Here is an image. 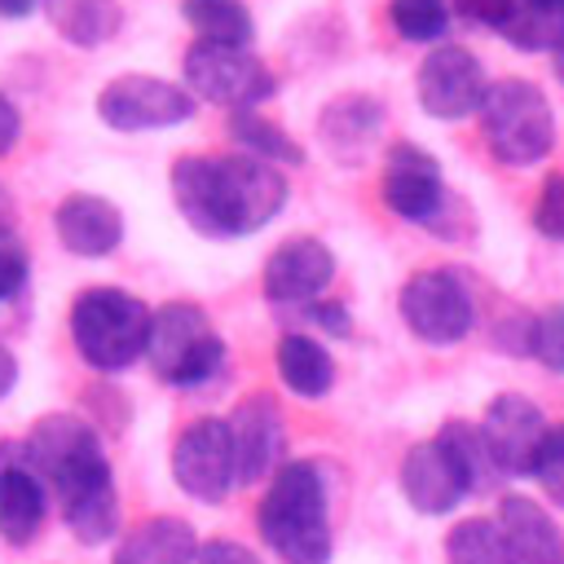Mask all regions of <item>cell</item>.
I'll use <instances>...</instances> for the list:
<instances>
[{
  "label": "cell",
  "mask_w": 564,
  "mask_h": 564,
  "mask_svg": "<svg viewBox=\"0 0 564 564\" xmlns=\"http://www.w3.org/2000/svg\"><path fill=\"white\" fill-rule=\"evenodd\" d=\"M44 494L53 498L66 533L84 546H106L119 538V494L110 458L79 414H44L18 445Z\"/></svg>",
  "instance_id": "6da1fadb"
},
{
  "label": "cell",
  "mask_w": 564,
  "mask_h": 564,
  "mask_svg": "<svg viewBox=\"0 0 564 564\" xmlns=\"http://www.w3.org/2000/svg\"><path fill=\"white\" fill-rule=\"evenodd\" d=\"M172 198L207 238L264 229L286 203V176L251 154H185L172 163Z\"/></svg>",
  "instance_id": "7a4b0ae2"
},
{
  "label": "cell",
  "mask_w": 564,
  "mask_h": 564,
  "mask_svg": "<svg viewBox=\"0 0 564 564\" xmlns=\"http://www.w3.org/2000/svg\"><path fill=\"white\" fill-rule=\"evenodd\" d=\"M256 529L282 564H330L335 542L326 516V476L313 458H286L264 480Z\"/></svg>",
  "instance_id": "3957f363"
},
{
  "label": "cell",
  "mask_w": 564,
  "mask_h": 564,
  "mask_svg": "<svg viewBox=\"0 0 564 564\" xmlns=\"http://www.w3.org/2000/svg\"><path fill=\"white\" fill-rule=\"evenodd\" d=\"M70 339L93 370H128L137 357H145L150 308L119 286H88L70 304Z\"/></svg>",
  "instance_id": "277c9868"
},
{
  "label": "cell",
  "mask_w": 564,
  "mask_h": 564,
  "mask_svg": "<svg viewBox=\"0 0 564 564\" xmlns=\"http://www.w3.org/2000/svg\"><path fill=\"white\" fill-rule=\"evenodd\" d=\"M480 132L498 163L529 167L555 145V115L546 93L529 79H498L480 97Z\"/></svg>",
  "instance_id": "5b68a950"
},
{
  "label": "cell",
  "mask_w": 564,
  "mask_h": 564,
  "mask_svg": "<svg viewBox=\"0 0 564 564\" xmlns=\"http://www.w3.org/2000/svg\"><path fill=\"white\" fill-rule=\"evenodd\" d=\"M145 361H150L154 379H163L167 388H203L207 379L220 375L225 344L198 304L172 300L159 313H150Z\"/></svg>",
  "instance_id": "8992f818"
},
{
  "label": "cell",
  "mask_w": 564,
  "mask_h": 564,
  "mask_svg": "<svg viewBox=\"0 0 564 564\" xmlns=\"http://www.w3.org/2000/svg\"><path fill=\"white\" fill-rule=\"evenodd\" d=\"M401 322L423 339V344H458L471 335L476 326V304H471V291L458 273L449 269H423L414 273L405 286H401Z\"/></svg>",
  "instance_id": "52a82bcc"
},
{
  "label": "cell",
  "mask_w": 564,
  "mask_h": 564,
  "mask_svg": "<svg viewBox=\"0 0 564 564\" xmlns=\"http://www.w3.org/2000/svg\"><path fill=\"white\" fill-rule=\"evenodd\" d=\"M172 480L194 502H225L238 489V463L225 419H194L172 445Z\"/></svg>",
  "instance_id": "ba28073f"
},
{
  "label": "cell",
  "mask_w": 564,
  "mask_h": 564,
  "mask_svg": "<svg viewBox=\"0 0 564 564\" xmlns=\"http://www.w3.org/2000/svg\"><path fill=\"white\" fill-rule=\"evenodd\" d=\"M185 79L198 97L238 110L260 106L273 93V75L260 57H251L247 48H220V44H189L185 48Z\"/></svg>",
  "instance_id": "9c48e42d"
},
{
  "label": "cell",
  "mask_w": 564,
  "mask_h": 564,
  "mask_svg": "<svg viewBox=\"0 0 564 564\" xmlns=\"http://www.w3.org/2000/svg\"><path fill=\"white\" fill-rule=\"evenodd\" d=\"M97 115L115 132H154L185 123L194 115V97L154 75H119L97 93Z\"/></svg>",
  "instance_id": "30bf717a"
},
{
  "label": "cell",
  "mask_w": 564,
  "mask_h": 564,
  "mask_svg": "<svg viewBox=\"0 0 564 564\" xmlns=\"http://www.w3.org/2000/svg\"><path fill=\"white\" fill-rule=\"evenodd\" d=\"M476 427H480V441H485V449H489V458L502 476H529L551 423L529 397L498 392Z\"/></svg>",
  "instance_id": "8fae6325"
},
{
  "label": "cell",
  "mask_w": 564,
  "mask_h": 564,
  "mask_svg": "<svg viewBox=\"0 0 564 564\" xmlns=\"http://www.w3.org/2000/svg\"><path fill=\"white\" fill-rule=\"evenodd\" d=\"M229 441H234V463H238V485H264L286 458V423L273 397L251 392L242 397L229 419Z\"/></svg>",
  "instance_id": "7c38bea8"
},
{
  "label": "cell",
  "mask_w": 564,
  "mask_h": 564,
  "mask_svg": "<svg viewBox=\"0 0 564 564\" xmlns=\"http://www.w3.org/2000/svg\"><path fill=\"white\" fill-rule=\"evenodd\" d=\"M485 70L463 44H436L419 66V106L432 119H463L480 110Z\"/></svg>",
  "instance_id": "4fadbf2b"
},
{
  "label": "cell",
  "mask_w": 564,
  "mask_h": 564,
  "mask_svg": "<svg viewBox=\"0 0 564 564\" xmlns=\"http://www.w3.org/2000/svg\"><path fill=\"white\" fill-rule=\"evenodd\" d=\"M383 203L392 216L427 225L441 203H445V181H441V163L423 150V145H392L388 163H383Z\"/></svg>",
  "instance_id": "5bb4252c"
},
{
  "label": "cell",
  "mask_w": 564,
  "mask_h": 564,
  "mask_svg": "<svg viewBox=\"0 0 564 564\" xmlns=\"http://www.w3.org/2000/svg\"><path fill=\"white\" fill-rule=\"evenodd\" d=\"M401 494L405 502L419 511V516H449L467 494V480L458 471V463L449 458V449L432 436V441H419L405 449L401 458Z\"/></svg>",
  "instance_id": "9a60e30c"
},
{
  "label": "cell",
  "mask_w": 564,
  "mask_h": 564,
  "mask_svg": "<svg viewBox=\"0 0 564 564\" xmlns=\"http://www.w3.org/2000/svg\"><path fill=\"white\" fill-rule=\"evenodd\" d=\"M335 278V256L317 238H286L264 260V295L273 304H313Z\"/></svg>",
  "instance_id": "2e32d148"
},
{
  "label": "cell",
  "mask_w": 564,
  "mask_h": 564,
  "mask_svg": "<svg viewBox=\"0 0 564 564\" xmlns=\"http://www.w3.org/2000/svg\"><path fill=\"white\" fill-rule=\"evenodd\" d=\"M494 520H498L511 564H564V529L538 498L502 494Z\"/></svg>",
  "instance_id": "e0dca14e"
},
{
  "label": "cell",
  "mask_w": 564,
  "mask_h": 564,
  "mask_svg": "<svg viewBox=\"0 0 564 564\" xmlns=\"http://www.w3.org/2000/svg\"><path fill=\"white\" fill-rule=\"evenodd\" d=\"M44 516H48V494L31 471V463L22 458V449L9 441L0 449V538L9 546H26L44 529Z\"/></svg>",
  "instance_id": "ac0fdd59"
},
{
  "label": "cell",
  "mask_w": 564,
  "mask_h": 564,
  "mask_svg": "<svg viewBox=\"0 0 564 564\" xmlns=\"http://www.w3.org/2000/svg\"><path fill=\"white\" fill-rule=\"evenodd\" d=\"M53 225H57V238L70 256L97 260L123 242V216L101 194H66L53 212Z\"/></svg>",
  "instance_id": "d6986e66"
},
{
  "label": "cell",
  "mask_w": 564,
  "mask_h": 564,
  "mask_svg": "<svg viewBox=\"0 0 564 564\" xmlns=\"http://www.w3.org/2000/svg\"><path fill=\"white\" fill-rule=\"evenodd\" d=\"M198 533L181 516H150L115 538L110 564H194L198 560Z\"/></svg>",
  "instance_id": "ffe728a7"
},
{
  "label": "cell",
  "mask_w": 564,
  "mask_h": 564,
  "mask_svg": "<svg viewBox=\"0 0 564 564\" xmlns=\"http://www.w3.org/2000/svg\"><path fill=\"white\" fill-rule=\"evenodd\" d=\"M40 9L48 18V26L66 44H79V48L106 44L123 22V9L115 0H40Z\"/></svg>",
  "instance_id": "44dd1931"
},
{
  "label": "cell",
  "mask_w": 564,
  "mask_h": 564,
  "mask_svg": "<svg viewBox=\"0 0 564 564\" xmlns=\"http://www.w3.org/2000/svg\"><path fill=\"white\" fill-rule=\"evenodd\" d=\"M278 379L295 392V397H326L330 392V383H335V361H330V352L313 339V335H304V330H291V335H282L278 339Z\"/></svg>",
  "instance_id": "7402d4cb"
},
{
  "label": "cell",
  "mask_w": 564,
  "mask_h": 564,
  "mask_svg": "<svg viewBox=\"0 0 564 564\" xmlns=\"http://www.w3.org/2000/svg\"><path fill=\"white\" fill-rule=\"evenodd\" d=\"M379 123H383L379 101H370V97H339V101H330L326 115H322V137H326L330 154L357 159V154L375 141Z\"/></svg>",
  "instance_id": "603a6c76"
},
{
  "label": "cell",
  "mask_w": 564,
  "mask_h": 564,
  "mask_svg": "<svg viewBox=\"0 0 564 564\" xmlns=\"http://www.w3.org/2000/svg\"><path fill=\"white\" fill-rule=\"evenodd\" d=\"M181 13L198 31V44L247 48L256 35V22L242 0H181Z\"/></svg>",
  "instance_id": "cb8c5ba5"
},
{
  "label": "cell",
  "mask_w": 564,
  "mask_h": 564,
  "mask_svg": "<svg viewBox=\"0 0 564 564\" xmlns=\"http://www.w3.org/2000/svg\"><path fill=\"white\" fill-rule=\"evenodd\" d=\"M498 31L524 53L555 48L564 40V0H511Z\"/></svg>",
  "instance_id": "d4e9b609"
},
{
  "label": "cell",
  "mask_w": 564,
  "mask_h": 564,
  "mask_svg": "<svg viewBox=\"0 0 564 564\" xmlns=\"http://www.w3.org/2000/svg\"><path fill=\"white\" fill-rule=\"evenodd\" d=\"M436 441H441V445L449 449V458L458 463V471H463V480H467V494H489V489H498V485L507 480V476L494 467V458H489V449H485L476 423L449 419V423L436 432Z\"/></svg>",
  "instance_id": "484cf974"
},
{
  "label": "cell",
  "mask_w": 564,
  "mask_h": 564,
  "mask_svg": "<svg viewBox=\"0 0 564 564\" xmlns=\"http://www.w3.org/2000/svg\"><path fill=\"white\" fill-rule=\"evenodd\" d=\"M445 564H511L494 516H467L445 533Z\"/></svg>",
  "instance_id": "4316f807"
},
{
  "label": "cell",
  "mask_w": 564,
  "mask_h": 564,
  "mask_svg": "<svg viewBox=\"0 0 564 564\" xmlns=\"http://www.w3.org/2000/svg\"><path fill=\"white\" fill-rule=\"evenodd\" d=\"M229 132H234V141H242L247 154L260 159V163H304V150H300L273 119H264V115H256V110H238V115L229 119Z\"/></svg>",
  "instance_id": "83f0119b"
},
{
  "label": "cell",
  "mask_w": 564,
  "mask_h": 564,
  "mask_svg": "<svg viewBox=\"0 0 564 564\" xmlns=\"http://www.w3.org/2000/svg\"><path fill=\"white\" fill-rule=\"evenodd\" d=\"M388 22L410 44H436L449 26L445 0H388Z\"/></svg>",
  "instance_id": "f1b7e54d"
},
{
  "label": "cell",
  "mask_w": 564,
  "mask_h": 564,
  "mask_svg": "<svg viewBox=\"0 0 564 564\" xmlns=\"http://www.w3.org/2000/svg\"><path fill=\"white\" fill-rule=\"evenodd\" d=\"M529 352L546 370L564 375V304H551V308H542L533 317V326H529Z\"/></svg>",
  "instance_id": "f546056e"
},
{
  "label": "cell",
  "mask_w": 564,
  "mask_h": 564,
  "mask_svg": "<svg viewBox=\"0 0 564 564\" xmlns=\"http://www.w3.org/2000/svg\"><path fill=\"white\" fill-rule=\"evenodd\" d=\"M529 476L538 480V489L546 494V502L564 507V423H551L546 427V441H542Z\"/></svg>",
  "instance_id": "4dcf8cb0"
},
{
  "label": "cell",
  "mask_w": 564,
  "mask_h": 564,
  "mask_svg": "<svg viewBox=\"0 0 564 564\" xmlns=\"http://www.w3.org/2000/svg\"><path fill=\"white\" fill-rule=\"evenodd\" d=\"M26 278H31V256H26V242L0 225V304L22 295L26 291Z\"/></svg>",
  "instance_id": "1f68e13d"
},
{
  "label": "cell",
  "mask_w": 564,
  "mask_h": 564,
  "mask_svg": "<svg viewBox=\"0 0 564 564\" xmlns=\"http://www.w3.org/2000/svg\"><path fill=\"white\" fill-rule=\"evenodd\" d=\"M533 225L538 234L564 242V172H551L538 189V203H533Z\"/></svg>",
  "instance_id": "d6a6232c"
},
{
  "label": "cell",
  "mask_w": 564,
  "mask_h": 564,
  "mask_svg": "<svg viewBox=\"0 0 564 564\" xmlns=\"http://www.w3.org/2000/svg\"><path fill=\"white\" fill-rule=\"evenodd\" d=\"M194 564H264V560L238 538H207V542H198Z\"/></svg>",
  "instance_id": "836d02e7"
},
{
  "label": "cell",
  "mask_w": 564,
  "mask_h": 564,
  "mask_svg": "<svg viewBox=\"0 0 564 564\" xmlns=\"http://www.w3.org/2000/svg\"><path fill=\"white\" fill-rule=\"evenodd\" d=\"M445 4H454L467 22H480V26H502V18H507V9H511V0H445Z\"/></svg>",
  "instance_id": "e575fe53"
},
{
  "label": "cell",
  "mask_w": 564,
  "mask_h": 564,
  "mask_svg": "<svg viewBox=\"0 0 564 564\" xmlns=\"http://www.w3.org/2000/svg\"><path fill=\"white\" fill-rule=\"evenodd\" d=\"M308 317H313L322 330H330V335H348V330H352L344 304H308Z\"/></svg>",
  "instance_id": "d590c367"
},
{
  "label": "cell",
  "mask_w": 564,
  "mask_h": 564,
  "mask_svg": "<svg viewBox=\"0 0 564 564\" xmlns=\"http://www.w3.org/2000/svg\"><path fill=\"white\" fill-rule=\"evenodd\" d=\"M18 132H22V119H18V106L0 93V154H9L13 150V141H18Z\"/></svg>",
  "instance_id": "8d00e7d4"
},
{
  "label": "cell",
  "mask_w": 564,
  "mask_h": 564,
  "mask_svg": "<svg viewBox=\"0 0 564 564\" xmlns=\"http://www.w3.org/2000/svg\"><path fill=\"white\" fill-rule=\"evenodd\" d=\"M13 383H18V357L0 344V401L13 392Z\"/></svg>",
  "instance_id": "74e56055"
},
{
  "label": "cell",
  "mask_w": 564,
  "mask_h": 564,
  "mask_svg": "<svg viewBox=\"0 0 564 564\" xmlns=\"http://www.w3.org/2000/svg\"><path fill=\"white\" fill-rule=\"evenodd\" d=\"M40 0H0V18H26Z\"/></svg>",
  "instance_id": "f35d334b"
},
{
  "label": "cell",
  "mask_w": 564,
  "mask_h": 564,
  "mask_svg": "<svg viewBox=\"0 0 564 564\" xmlns=\"http://www.w3.org/2000/svg\"><path fill=\"white\" fill-rule=\"evenodd\" d=\"M551 66H555V79L564 84V40H560V44L551 48Z\"/></svg>",
  "instance_id": "ab89813d"
}]
</instances>
